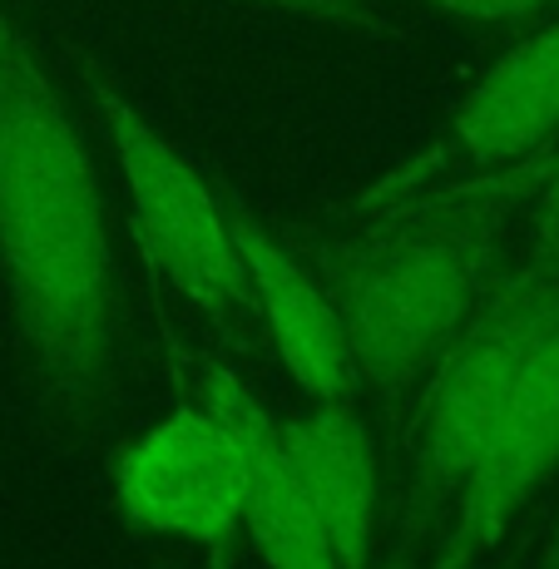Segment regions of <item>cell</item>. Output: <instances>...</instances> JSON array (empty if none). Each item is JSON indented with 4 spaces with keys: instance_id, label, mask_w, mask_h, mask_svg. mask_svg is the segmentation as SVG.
<instances>
[{
    "instance_id": "obj_1",
    "label": "cell",
    "mask_w": 559,
    "mask_h": 569,
    "mask_svg": "<svg viewBox=\"0 0 559 569\" xmlns=\"http://www.w3.org/2000/svg\"><path fill=\"white\" fill-rule=\"evenodd\" d=\"M0 302L40 401L100 431L119 397V262L54 64L0 6Z\"/></svg>"
},
{
    "instance_id": "obj_2",
    "label": "cell",
    "mask_w": 559,
    "mask_h": 569,
    "mask_svg": "<svg viewBox=\"0 0 559 569\" xmlns=\"http://www.w3.org/2000/svg\"><path fill=\"white\" fill-rule=\"evenodd\" d=\"M545 159L550 149L496 173L371 189L332 233H282L342 317L361 407L391 421L480 308L506 258L510 218L530 199Z\"/></svg>"
},
{
    "instance_id": "obj_3",
    "label": "cell",
    "mask_w": 559,
    "mask_h": 569,
    "mask_svg": "<svg viewBox=\"0 0 559 569\" xmlns=\"http://www.w3.org/2000/svg\"><path fill=\"white\" fill-rule=\"evenodd\" d=\"M80 70L90 114L124 173L129 233L144 262L153 317L199 342H228V352H258V308L223 213V189L208 183L94 64Z\"/></svg>"
},
{
    "instance_id": "obj_4",
    "label": "cell",
    "mask_w": 559,
    "mask_h": 569,
    "mask_svg": "<svg viewBox=\"0 0 559 569\" xmlns=\"http://www.w3.org/2000/svg\"><path fill=\"white\" fill-rule=\"evenodd\" d=\"M159 347L183 397L223 421L243 456V530L268 569H342L307 500L298 466L288 456L278 407L258 397V387L223 357V347L199 342L179 327L159 322Z\"/></svg>"
},
{
    "instance_id": "obj_5",
    "label": "cell",
    "mask_w": 559,
    "mask_h": 569,
    "mask_svg": "<svg viewBox=\"0 0 559 569\" xmlns=\"http://www.w3.org/2000/svg\"><path fill=\"white\" fill-rule=\"evenodd\" d=\"M114 496L134 525L223 560L243 535V456L213 411L183 397L114 456Z\"/></svg>"
},
{
    "instance_id": "obj_6",
    "label": "cell",
    "mask_w": 559,
    "mask_h": 569,
    "mask_svg": "<svg viewBox=\"0 0 559 569\" xmlns=\"http://www.w3.org/2000/svg\"><path fill=\"white\" fill-rule=\"evenodd\" d=\"M559 480V308L520 371L500 431L411 569H480Z\"/></svg>"
},
{
    "instance_id": "obj_7",
    "label": "cell",
    "mask_w": 559,
    "mask_h": 569,
    "mask_svg": "<svg viewBox=\"0 0 559 569\" xmlns=\"http://www.w3.org/2000/svg\"><path fill=\"white\" fill-rule=\"evenodd\" d=\"M218 189H223V213H228V228H233L238 258L248 268L258 332L278 352V367L292 381L298 401H312V407H361L342 317H337L312 262L272 223H262L228 183H218Z\"/></svg>"
},
{
    "instance_id": "obj_8",
    "label": "cell",
    "mask_w": 559,
    "mask_h": 569,
    "mask_svg": "<svg viewBox=\"0 0 559 569\" xmlns=\"http://www.w3.org/2000/svg\"><path fill=\"white\" fill-rule=\"evenodd\" d=\"M555 134H559V20L500 54L466 90V100L456 104L446 139H436V149H426L421 159H411L391 179H381L377 189H411V183L436 179L441 169H456V163L466 173H496L550 149Z\"/></svg>"
},
{
    "instance_id": "obj_9",
    "label": "cell",
    "mask_w": 559,
    "mask_h": 569,
    "mask_svg": "<svg viewBox=\"0 0 559 569\" xmlns=\"http://www.w3.org/2000/svg\"><path fill=\"white\" fill-rule=\"evenodd\" d=\"M278 426L337 565L371 569L381 545L387 496H381V466L377 451H371V431L361 421V407L288 401L278 411Z\"/></svg>"
},
{
    "instance_id": "obj_10",
    "label": "cell",
    "mask_w": 559,
    "mask_h": 569,
    "mask_svg": "<svg viewBox=\"0 0 559 569\" xmlns=\"http://www.w3.org/2000/svg\"><path fill=\"white\" fill-rule=\"evenodd\" d=\"M525 238L520 248H506L500 268L506 272H559V149H550L530 199L520 203Z\"/></svg>"
},
{
    "instance_id": "obj_11",
    "label": "cell",
    "mask_w": 559,
    "mask_h": 569,
    "mask_svg": "<svg viewBox=\"0 0 559 569\" xmlns=\"http://www.w3.org/2000/svg\"><path fill=\"white\" fill-rule=\"evenodd\" d=\"M253 6H272V10H292V16L322 20L337 30H357V36H397L387 20V10L371 6V0H253Z\"/></svg>"
},
{
    "instance_id": "obj_12",
    "label": "cell",
    "mask_w": 559,
    "mask_h": 569,
    "mask_svg": "<svg viewBox=\"0 0 559 569\" xmlns=\"http://www.w3.org/2000/svg\"><path fill=\"white\" fill-rule=\"evenodd\" d=\"M426 6L451 20H470V26H515V20L540 16L550 0H426Z\"/></svg>"
},
{
    "instance_id": "obj_13",
    "label": "cell",
    "mask_w": 559,
    "mask_h": 569,
    "mask_svg": "<svg viewBox=\"0 0 559 569\" xmlns=\"http://www.w3.org/2000/svg\"><path fill=\"white\" fill-rule=\"evenodd\" d=\"M520 569H559V530H555L550 540H545L540 550H535V555H530V560H525Z\"/></svg>"
},
{
    "instance_id": "obj_14",
    "label": "cell",
    "mask_w": 559,
    "mask_h": 569,
    "mask_svg": "<svg viewBox=\"0 0 559 569\" xmlns=\"http://www.w3.org/2000/svg\"><path fill=\"white\" fill-rule=\"evenodd\" d=\"M149 569H199V565H183V560H153ZM208 569V565H203Z\"/></svg>"
}]
</instances>
